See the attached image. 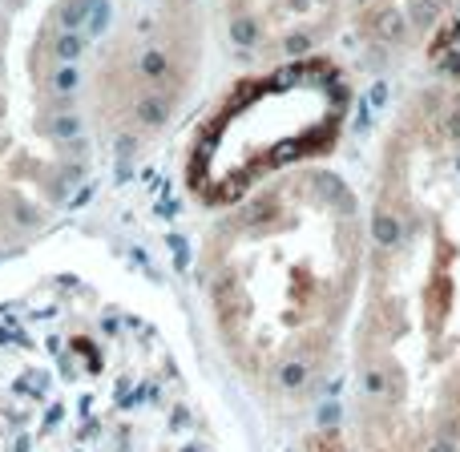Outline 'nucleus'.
Segmentation results:
<instances>
[{"mask_svg": "<svg viewBox=\"0 0 460 452\" xmlns=\"http://www.w3.org/2000/svg\"><path fill=\"white\" fill-rule=\"evenodd\" d=\"M363 210L343 448L460 452V89L424 77L396 97Z\"/></svg>", "mask_w": 460, "mask_h": 452, "instance_id": "1", "label": "nucleus"}, {"mask_svg": "<svg viewBox=\"0 0 460 452\" xmlns=\"http://www.w3.org/2000/svg\"><path fill=\"white\" fill-rule=\"evenodd\" d=\"M368 259L363 194L315 162L230 202L202 251L214 331L250 388L311 404L348 364Z\"/></svg>", "mask_w": 460, "mask_h": 452, "instance_id": "2", "label": "nucleus"}, {"mask_svg": "<svg viewBox=\"0 0 460 452\" xmlns=\"http://www.w3.org/2000/svg\"><path fill=\"white\" fill-rule=\"evenodd\" d=\"M351 81L327 57H291L223 101L194 146L190 182L210 202H238L271 178L323 162L351 122Z\"/></svg>", "mask_w": 460, "mask_h": 452, "instance_id": "3", "label": "nucleus"}, {"mask_svg": "<svg viewBox=\"0 0 460 452\" xmlns=\"http://www.w3.org/2000/svg\"><path fill=\"white\" fill-rule=\"evenodd\" d=\"M230 33L255 53L311 57L339 25L343 0H226ZM351 4V0H348Z\"/></svg>", "mask_w": 460, "mask_h": 452, "instance_id": "4", "label": "nucleus"}, {"mask_svg": "<svg viewBox=\"0 0 460 452\" xmlns=\"http://www.w3.org/2000/svg\"><path fill=\"white\" fill-rule=\"evenodd\" d=\"M448 4L452 0H351L368 69H396L400 61L420 57Z\"/></svg>", "mask_w": 460, "mask_h": 452, "instance_id": "5", "label": "nucleus"}, {"mask_svg": "<svg viewBox=\"0 0 460 452\" xmlns=\"http://www.w3.org/2000/svg\"><path fill=\"white\" fill-rule=\"evenodd\" d=\"M420 61L428 65L432 81L460 89V0L448 4V13L440 16V25L432 28V37L424 45Z\"/></svg>", "mask_w": 460, "mask_h": 452, "instance_id": "6", "label": "nucleus"}, {"mask_svg": "<svg viewBox=\"0 0 460 452\" xmlns=\"http://www.w3.org/2000/svg\"><path fill=\"white\" fill-rule=\"evenodd\" d=\"M311 452H348V448H343L339 440H319V444H315Z\"/></svg>", "mask_w": 460, "mask_h": 452, "instance_id": "7", "label": "nucleus"}]
</instances>
